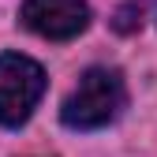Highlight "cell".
I'll return each instance as SVG.
<instances>
[{
  "mask_svg": "<svg viewBox=\"0 0 157 157\" xmlns=\"http://www.w3.org/2000/svg\"><path fill=\"white\" fill-rule=\"evenodd\" d=\"M124 105H127L124 75L116 67H90L78 78V86L67 94L60 120L71 131H97V127H109L124 112Z\"/></svg>",
  "mask_w": 157,
  "mask_h": 157,
  "instance_id": "cell-1",
  "label": "cell"
},
{
  "mask_svg": "<svg viewBox=\"0 0 157 157\" xmlns=\"http://www.w3.org/2000/svg\"><path fill=\"white\" fill-rule=\"evenodd\" d=\"M45 94V71L37 60L19 52L0 56V124L23 127Z\"/></svg>",
  "mask_w": 157,
  "mask_h": 157,
  "instance_id": "cell-2",
  "label": "cell"
},
{
  "mask_svg": "<svg viewBox=\"0 0 157 157\" xmlns=\"http://www.w3.org/2000/svg\"><path fill=\"white\" fill-rule=\"evenodd\" d=\"M23 26L45 41H71L90 26L86 0H23Z\"/></svg>",
  "mask_w": 157,
  "mask_h": 157,
  "instance_id": "cell-3",
  "label": "cell"
},
{
  "mask_svg": "<svg viewBox=\"0 0 157 157\" xmlns=\"http://www.w3.org/2000/svg\"><path fill=\"white\" fill-rule=\"evenodd\" d=\"M142 15H146V0H127V4L112 15V30H116V34H135V30H142Z\"/></svg>",
  "mask_w": 157,
  "mask_h": 157,
  "instance_id": "cell-4",
  "label": "cell"
}]
</instances>
